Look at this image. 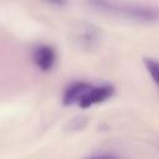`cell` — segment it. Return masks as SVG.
Instances as JSON below:
<instances>
[{"mask_svg":"<svg viewBox=\"0 0 159 159\" xmlns=\"http://www.w3.org/2000/svg\"><path fill=\"white\" fill-rule=\"evenodd\" d=\"M87 4L106 14H111L127 20H133L138 22H155L158 20V10L150 5L125 2L119 0H87Z\"/></svg>","mask_w":159,"mask_h":159,"instance_id":"cell-1","label":"cell"},{"mask_svg":"<svg viewBox=\"0 0 159 159\" xmlns=\"http://www.w3.org/2000/svg\"><path fill=\"white\" fill-rule=\"evenodd\" d=\"M113 94H114V87L112 84H108V83L93 84V83H91L89 87L81 96V98L76 106H78L82 109L91 108L96 104L106 102Z\"/></svg>","mask_w":159,"mask_h":159,"instance_id":"cell-2","label":"cell"},{"mask_svg":"<svg viewBox=\"0 0 159 159\" xmlns=\"http://www.w3.org/2000/svg\"><path fill=\"white\" fill-rule=\"evenodd\" d=\"M34 65L42 72L51 71L57 61V52L53 46L47 43L36 45L31 52Z\"/></svg>","mask_w":159,"mask_h":159,"instance_id":"cell-3","label":"cell"},{"mask_svg":"<svg viewBox=\"0 0 159 159\" xmlns=\"http://www.w3.org/2000/svg\"><path fill=\"white\" fill-rule=\"evenodd\" d=\"M89 84L91 83L86 81H73L67 84L62 94V103L65 106H76Z\"/></svg>","mask_w":159,"mask_h":159,"instance_id":"cell-4","label":"cell"},{"mask_svg":"<svg viewBox=\"0 0 159 159\" xmlns=\"http://www.w3.org/2000/svg\"><path fill=\"white\" fill-rule=\"evenodd\" d=\"M76 40L78 41L80 46L83 48H93L99 40V32L98 29L93 27L92 25H86L84 27L81 29L78 32Z\"/></svg>","mask_w":159,"mask_h":159,"instance_id":"cell-5","label":"cell"},{"mask_svg":"<svg viewBox=\"0 0 159 159\" xmlns=\"http://www.w3.org/2000/svg\"><path fill=\"white\" fill-rule=\"evenodd\" d=\"M143 63H144V67L148 71L149 76L152 77L153 82L155 84H158L159 83V66H158V62L154 58L144 57L143 58Z\"/></svg>","mask_w":159,"mask_h":159,"instance_id":"cell-6","label":"cell"},{"mask_svg":"<svg viewBox=\"0 0 159 159\" xmlns=\"http://www.w3.org/2000/svg\"><path fill=\"white\" fill-rule=\"evenodd\" d=\"M86 124H87V120L84 117H76L68 123V127L71 130H78V129H82Z\"/></svg>","mask_w":159,"mask_h":159,"instance_id":"cell-7","label":"cell"},{"mask_svg":"<svg viewBox=\"0 0 159 159\" xmlns=\"http://www.w3.org/2000/svg\"><path fill=\"white\" fill-rule=\"evenodd\" d=\"M46 1L56 6H65L67 4V0H46Z\"/></svg>","mask_w":159,"mask_h":159,"instance_id":"cell-8","label":"cell"}]
</instances>
